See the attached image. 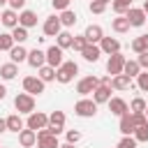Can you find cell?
I'll return each mask as SVG.
<instances>
[{
	"label": "cell",
	"mask_w": 148,
	"mask_h": 148,
	"mask_svg": "<svg viewBox=\"0 0 148 148\" xmlns=\"http://www.w3.org/2000/svg\"><path fill=\"white\" fill-rule=\"evenodd\" d=\"M76 74H79V65H76L74 60H65V62L56 69V81L65 86V83H69Z\"/></svg>",
	"instance_id": "cell-1"
},
{
	"label": "cell",
	"mask_w": 148,
	"mask_h": 148,
	"mask_svg": "<svg viewBox=\"0 0 148 148\" xmlns=\"http://www.w3.org/2000/svg\"><path fill=\"white\" fill-rule=\"evenodd\" d=\"M97 102L95 99H90V97H81L76 104H74V113L79 116V118H92L95 113H97Z\"/></svg>",
	"instance_id": "cell-2"
},
{
	"label": "cell",
	"mask_w": 148,
	"mask_h": 148,
	"mask_svg": "<svg viewBox=\"0 0 148 148\" xmlns=\"http://www.w3.org/2000/svg\"><path fill=\"white\" fill-rule=\"evenodd\" d=\"M14 109L18 111V113H32L35 111V95H30V92H18L16 97H14Z\"/></svg>",
	"instance_id": "cell-3"
},
{
	"label": "cell",
	"mask_w": 148,
	"mask_h": 148,
	"mask_svg": "<svg viewBox=\"0 0 148 148\" xmlns=\"http://www.w3.org/2000/svg\"><path fill=\"white\" fill-rule=\"evenodd\" d=\"M99 86V79L97 76H92V74H88V76H83L79 83H76V92L81 95V97H88V95H92L95 92V88Z\"/></svg>",
	"instance_id": "cell-4"
},
{
	"label": "cell",
	"mask_w": 148,
	"mask_h": 148,
	"mask_svg": "<svg viewBox=\"0 0 148 148\" xmlns=\"http://www.w3.org/2000/svg\"><path fill=\"white\" fill-rule=\"evenodd\" d=\"M46 125H49V113H44V111H32V113H28L25 127H30V130L39 132V130H44Z\"/></svg>",
	"instance_id": "cell-5"
},
{
	"label": "cell",
	"mask_w": 148,
	"mask_h": 148,
	"mask_svg": "<svg viewBox=\"0 0 148 148\" xmlns=\"http://www.w3.org/2000/svg\"><path fill=\"white\" fill-rule=\"evenodd\" d=\"M65 120H67V118H65L62 111H51V113H49V125H46L49 132L56 134V136L62 134V132H65Z\"/></svg>",
	"instance_id": "cell-6"
},
{
	"label": "cell",
	"mask_w": 148,
	"mask_h": 148,
	"mask_svg": "<svg viewBox=\"0 0 148 148\" xmlns=\"http://www.w3.org/2000/svg\"><path fill=\"white\" fill-rule=\"evenodd\" d=\"M37 148H60V141L56 134L49 132V127L37 132Z\"/></svg>",
	"instance_id": "cell-7"
},
{
	"label": "cell",
	"mask_w": 148,
	"mask_h": 148,
	"mask_svg": "<svg viewBox=\"0 0 148 148\" xmlns=\"http://www.w3.org/2000/svg\"><path fill=\"white\" fill-rule=\"evenodd\" d=\"M42 30H44V35H46V37H58V35H60V30H62L60 16H58V14H51V16H46V21H44Z\"/></svg>",
	"instance_id": "cell-8"
},
{
	"label": "cell",
	"mask_w": 148,
	"mask_h": 148,
	"mask_svg": "<svg viewBox=\"0 0 148 148\" xmlns=\"http://www.w3.org/2000/svg\"><path fill=\"white\" fill-rule=\"evenodd\" d=\"M125 16H127V21H130L132 28H141V25H146V21H148V14H146L141 7H130Z\"/></svg>",
	"instance_id": "cell-9"
},
{
	"label": "cell",
	"mask_w": 148,
	"mask_h": 148,
	"mask_svg": "<svg viewBox=\"0 0 148 148\" xmlns=\"http://www.w3.org/2000/svg\"><path fill=\"white\" fill-rule=\"evenodd\" d=\"M125 56L118 51V53H113V56H109V60H106V72L111 74V76H116V74H123V67H125Z\"/></svg>",
	"instance_id": "cell-10"
},
{
	"label": "cell",
	"mask_w": 148,
	"mask_h": 148,
	"mask_svg": "<svg viewBox=\"0 0 148 148\" xmlns=\"http://www.w3.org/2000/svg\"><path fill=\"white\" fill-rule=\"evenodd\" d=\"M44 81L39 79V76H25L23 79V90L25 92H30V95H42L44 92Z\"/></svg>",
	"instance_id": "cell-11"
},
{
	"label": "cell",
	"mask_w": 148,
	"mask_h": 148,
	"mask_svg": "<svg viewBox=\"0 0 148 148\" xmlns=\"http://www.w3.org/2000/svg\"><path fill=\"white\" fill-rule=\"evenodd\" d=\"M65 62V58H62V49L58 46V44H53V46H49L46 49V65H51V67H60Z\"/></svg>",
	"instance_id": "cell-12"
},
{
	"label": "cell",
	"mask_w": 148,
	"mask_h": 148,
	"mask_svg": "<svg viewBox=\"0 0 148 148\" xmlns=\"http://www.w3.org/2000/svg\"><path fill=\"white\" fill-rule=\"evenodd\" d=\"M18 143H21V148H32V146H37V132L30 130V127H23V130L18 132Z\"/></svg>",
	"instance_id": "cell-13"
},
{
	"label": "cell",
	"mask_w": 148,
	"mask_h": 148,
	"mask_svg": "<svg viewBox=\"0 0 148 148\" xmlns=\"http://www.w3.org/2000/svg\"><path fill=\"white\" fill-rule=\"evenodd\" d=\"M30 67H35V69H39L42 65H46V51H42V49H32V51H28V60H25Z\"/></svg>",
	"instance_id": "cell-14"
},
{
	"label": "cell",
	"mask_w": 148,
	"mask_h": 148,
	"mask_svg": "<svg viewBox=\"0 0 148 148\" xmlns=\"http://www.w3.org/2000/svg\"><path fill=\"white\" fill-rule=\"evenodd\" d=\"M132 86H134V79L127 76V74H116V76H111V88H113V90H130Z\"/></svg>",
	"instance_id": "cell-15"
},
{
	"label": "cell",
	"mask_w": 148,
	"mask_h": 148,
	"mask_svg": "<svg viewBox=\"0 0 148 148\" xmlns=\"http://www.w3.org/2000/svg\"><path fill=\"white\" fill-rule=\"evenodd\" d=\"M106 104H109V111H111L113 116H118V118H120L123 113H127V111H130V104H127L123 97H111Z\"/></svg>",
	"instance_id": "cell-16"
},
{
	"label": "cell",
	"mask_w": 148,
	"mask_h": 148,
	"mask_svg": "<svg viewBox=\"0 0 148 148\" xmlns=\"http://www.w3.org/2000/svg\"><path fill=\"white\" fill-rule=\"evenodd\" d=\"M0 23L5 25V28H9V30H14L16 25H18V12L16 9H5L2 14H0Z\"/></svg>",
	"instance_id": "cell-17"
},
{
	"label": "cell",
	"mask_w": 148,
	"mask_h": 148,
	"mask_svg": "<svg viewBox=\"0 0 148 148\" xmlns=\"http://www.w3.org/2000/svg\"><path fill=\"white\" fill-rule=\"evenodd\" d=\"M86 39H88V44H99L102 42V37H104V30H102V25H95V23H90L88 28H86Z\"/></svg>",
	"instance_id": "cell-18"
},
{
	"label": "cell",
	"mask_w": 148,
	"mask_h": 148,
	"mask_svg": "<svg viewBox=\"0 0 148 148\" xmlns=\"http://www.w3.org/2000/svg\"><path fill=\"white\" fill-rule=\"evenodd\" d=\"M99 49H102V53H106V56H113V53H118V51H120V42H118L116 37H102V42H99Z\"/></svg>",
	"instance_id": "cell-19"
},
{
	"label": "cell",
	"mask_w": 148,
	"mask_h": 148,
	"mask_svg": "<svg viewBox=\"0 0 148 148\" xmlns=\"http://www.w3.org/2000/svg\"><path fill=\"white\" fill-rule=\"evenodd\" d=\"M118 130H120V134H134V130H136V125H134V118H132V111H127V113H123V116H120V123H118Z\"/></svg>",
	"instance_id": "cell-20"
},
{
	"label": "cell",
	"mask_w": 148,
	"mask_h": 148,
	"mask_svg": "<svg viewBox=\"0 0 148 148\" xmlns=\"http://www.w3.org/2000/svg\"><path fill=\"white\" fill-rule=\"evenodd\" d=\"M18 25L23 28H35L37 25V14L32 9H21L18 12Z\"/></svg>",
	"instance_id": "cell-21"
},
{
	"label": "cell",
	"mask_w": 148,
	"mask_h": 148,
	"mask_svg": "<svg viewBox=\"0 0 148 148\" xmlns=\"http://www.w3.org/2000/svg\"><path fill=\"white\" fill-rule=\"evenodd\" d=\"M111 86H104V83H99L97 88H95V92H92V99L97 102V104H106L109 99H111Z\"/></svg>",
	"instance_id": "cell-22"
},
{
	"label": "cell",
	"mask_w": 148,
	"mask_h": 148,
	"mask_svg": "<svg viewBox=\"0 0 148 148\" xmlns=\"http://www.w3.org/2000/svg\"><path fill=\"white\" fill-rule=\"evenodd\" d=\"M7 53H9L12 62H16V65H18V62H25V60H28V51H25V46H23V44H14V46H12V49H9Z\"/></svg>",
	"instance_id": "cell-23"
},
{
	"label": "cell",
	"mask_w": 148,
	"mask_h": 148,
	"mask_svg": "<svg viewBox=\"0 0 148 148\" xmlns=\"http://www.w3.org/2000/svg\"><path fill=\"white\" fill-rule=\"evenodd\" d=\"M16 74H18V65L16 62H5V65H0V79L2 81H12V79H16Z\"/></svg>",
	"instance_id": "cell-24"
},
{
	"label": "cell",
	"mask_w": 148,
	"mask_h": 148,
	"mask_svg": "<svg viewBox=\"0 0 148 148\" xmlns=\"http://www.w3.org/2000/svg\"><path fill=\"white\" fill-rule=\"evenodd\" d=\"M81 56H83V60H88V62H97L99 56H102V49H99V44H88V46L81 51Z\"/></svg>",
	"instance_id": "cell-25"
},
{
	"label": "cell",
	"mask_w": 148,
	"mask_h": 148,
	"mask_svg": "<svg viewBox=\"0 0 148 148\" xmlns=\"http://www.w3.org/2000/svg\"><path fill=\"white\" fill-rule=\"evenodd\" d=\"M23 127H25V123H23L21 113H12V116H7V132H14V134H18Z\"/></svg>",
	"instance_id": "cell-26"
},
{
	"label": "cell",
	"mask_w": 148,
	"mask_h": 148,
	"mask_svg": "<svg viewBox=\"0 0 148 148\" xmlns=\"http://www.w3.org/2000/svg\"><path fill=\"white\" fill-rule=\"evenodd\" d=\"M58 16H60V23H62V28H72V25L79 21V16H76V12H74V9H62Z\"/></svg>",
	"instance_id": "cell-27"
},
{
	"label": "cell",
	"mask_w": 148,
	"mask_h": 148,
	"mask_svg": "<svg viewBox=\"0 0 148 148\" xmlns=\"http://www.w3.org/2000/svg\"><path fill=\"white\" fill-rule=\"evenodd\" d=\"M111 28H113V32H118V35H123V32H127L132 25H130V21H127V16H116L113 21H111Z\"/></svg>",
	"instance_id": "cell-28"
},
{
	"label": "cell",
	"mask_w": 148,
	"mask_h": 148,
	"mask_svg": "<svg viewBox=\"0 0 148 148\" xmlns=\"http://www.w3.org/2000/svg\"><path fill=\"white\" fill-rule=\"evenodd\" d=\"M123 74H127V76H132V79H136L139 74H141V65L136 62V60H125V67H123Z\"/></svg>",
	"instance_id": "cell-29"
},
{
	"label": "cell",
	"mask_w": 148,
	"mask_h": 148,
	"mask_svg": "<svg viewBox=\"0 0 148 148\" xmlns=\"http://www.w3.org/2000/svg\"><path fill=\"white\" fill-rule=\"evenodd\" d=\"M37 76H39L44 83H49V81H56V67H51V65H42V67L37 69Z\"/></svg>",
	"instance_id": "cell-30"
},
{
	"label": "cell",
	"mask_w": 148,
	"mask_h": 148,
	"mask_svg": "<svg viewBox=\"0 0 148 148\" xmlns=\"http://www.w3.org/2000/svg\"><path fill=\"white\" fill-rule=\"evenodd\" d=\"M72 39H74V35L72 32H67V30H60V35L56 37V44L65 51V49H72Z\"/></svg>",
	"instance_id": "cell-31"
},
{
	"label": "cell",
	"mask_w": 148,
	"mask_h": 148,
	"mask_svg": "<svg viewBox=\"0 0 148 148\" xmlns=\"http://www.w3.org/2000/svg\"><path fill=\"white\" fill-rule=\"evenodd\" d=\"M132 51H134V53H143V51H148V35H139V37H134V39H132Z\"/></svg>",
	"instance_id": "cell-32"
},
{
	"label": "cell",
	"mask_w": 148,
	"mask_h": 148,
	"mask_svg": "<svg viewBox=\"0 0 148 148\" xmlns=\"http://www.w3.org/2000/svg\"><path fill=\"white\" fill-rule=\"evenodd\" d=\"M146 106H148V102H146L143 97H134V99L130 102V111H132V113H146Z\"/></svg>",
	"instance_id": "cell-33"
},
{
	"label": "cell",
	"mask_w": 148,
	"mask_h": 148,
	"mask_svg": "<svg viewBox=\"0 0 148 148\" xmlns=\"http://www.w3.org/2000/svg\"><path fill=\"white\" fill-rule=\"evenodd\" d=\"M130 7H132V5H127V2H123V0H111V9H113L116 16H125Z\"/></svg>",
	"instance_id": "cell-34"
},
{
	"label": "cell",
	"mask_w": 148,
	"mask_h": 148,
	"mask_svg": "<svg viewBox=\"0 0 148 148\" xmlns=\"http://www.w3.org/2000/svg\"><path fill=\"white\" fill-rule=\"evenodd\" d=\"M12 37H14V42L16 44H23L30 35H28V28H23V25H16L14 30H12Z\"/></svg>",
	"instance_id": "cell-35"
},
{
	"label": "cell",
	"mask_w": 148,
	"mask_h": 148,
	"mask_svg": "<svg viewBox=\"0 0 148 148\" xmlns=\"http://www.w3.org/2000/svg\"><path fill=\"white\" fill-rule=\"evenodd\" d=\"M14 44H16V42H14V37H12V32H0V51H9Z\"/></svg>",
	"instance_id": "cell-36"
},
{
	"label": "cell",
	"mask_w": 148,
	"mask_h": 148,
	"mask_svg": "<svg viewBox=\"0 0 148 148\" xmlns=\"http://www.w3.org/2000/svg\"><path fill=\"white\" fill-rule=\"evenodd\" d=\"M106 5L109 2H104V0H90L88 9H90V14H104L106 12Z\"/></svg>",
	"instance_id": "cell-37"
},
{
	"label": "cell",
	"mask_w": 148,
	"mask_h": 148,
	"mask_svg": "<svg viewBox=\"0 0 148 148\" xmlns=\"http://www.w3.org/2000/svg\"><path fill=\"white\" fill-rule=\"evenodd\" d=\"M134 139H136L139 143H148V123H146V125H139V127L134 130Z\"/></svg>",
	"instance_id": "cell-38"
},
{
	"label": "cell",
	"mask_w": 148,
	"mask_h": 148,
	"mask_svg": "<svg viewBox=\"0 0 148 148\" xmlns=\"http://www.w3.org/2000/svg\"><path fill=\"white\" fill-rule=\"evenodd\" d=\"M136 139H134V134H123V139L118 141V146L116 148H136Z\"/></svg>",
	"instance_id": "cell-39"
},
{
	"label": "cell",
	"mask_w": 148,
	"mask_h": 148,
	"mask_svg": "<svg viewBox=\"0 0 148 148\" xmlns=\"http://www.w3.org/2000/svg\"><path fill=\"white\" fill-rule=\"evenodd\" d=\"M86 46H88V39H86V35H74V39H72V49L81 53Z\"/></svg>",
	"instance_id": "cell-40"
},
{
	"label": "cell",
	"mask_w": 148,
	"mask_h": 148,
	"mask_svg": "<svg viewBox=\"0 0 148 148\" xmlns=\"http://www.w3.org/2000/svg\"><path fill=\"white\" fill-rule=\"evenodd\" d=\"M136 88L141 92H148V69H141V74L136 76Z\"/></svg>",
	"instance_id": "cell-41"
},
{
	"label": "cell",
	"mask_w": 148,
	"mask_h": 148,
	"mask_svg": "<svg viewBox=\"0 0 148 148\" xmlns=\"http://www.w3.org/2000/svg\"><path fill=\"white\" fill-rule=\"evenodd\" d=\"M65 139H67V143H74V146H76V143L81 141V132H79V130H67V132H65Z\"/></svg>",
	"instance_id": "cell-42"
},
{
	"label": "cell",
	"mask_w": 148,
	"mask_h": 148,
	"mask_svg": "<svg viewBox=\"0 0 148 148\" xmlns=\"http://www.w3.org/2000/svg\"><path fill=\"white\" fill-rule=\"evenodd\" d=\"M69 2H72V0H51V5H53V9H56V12L69 9Z\"/></svg>",
	"instance_id": "cell-43"
},
{
	"label": "cell",
	"mask_w": 148,
	"mask_h": 148,
	"mask_svg": "<svg viewBox=\"0 0 148 148\" xmlns=\"http://www.w3.org/2000/svg\"><path fill=\"white\" fill-rule=\"evenodd\" d=\"M139 58H136V62L141 65V69H148V51H143V53H136Z\"/></svg>",
	"instance_id": "cell-44"
},
{
	"label": "cell",
	"mask_w": 148,
	"mask_h": 148,
	"mask_svg": "<svg viewBox=\"0 0 148 148\" xmlns=\"http://www.w3.org/2000/svg\"><path fill=\"white\" fill-rule=\"evenodd\" d=\"M132 118H134V125H136V127H139V125H146V123H148L146 113H132Z\"/></svg>",
	"instance_id": "cell-45"
},
{
	"label": "cell",
	"mask_w": 148,
	"mask_h": 148,
	"mask_svg": "<svg viewBox=\"0 0 148 148\" xmlns=\"http://www.w3.org/2000/svg\"><path fill=\"white\" fill-rule=\"evenodd\" d=\"M25 2L28 0H9V7L16 9V12H21V9H25Z\"/></svg>",
	"instance_id": "cell-46"
},
{
	"label": "cell",
	"mask_w": 148,
	"mask_h": 148,
	"mask_svg": "<svg viewBox=\"0 0 148 148\" xmlns=\"http://www.w3.org/2000/svg\"><path fill=\"white\" fill-rule=\"evenodd\" d=\"M7 132V118H0V134Z\"/></svg>",
	"instance_id": "cell-47"
},
{
	"label": "cell",
	"mask_w": 148,
	"mask_h": 148,
	"mask_svg": "<svg viewBox=\"0 0 148 148\" xmlns=\"http://www.w3.org/2000/svg\"><path fill=\"white\" fill-rule=\"evenodd\" d=\"M99 83H104V86H111V76H102V79H99Z\"/></svg>",
	"instance_id": "cell-48"
},
{
	"label": "cell",
	"mask_w": 148,
	"mask_h": 148,
	"mask_svg": "<svg viewBox=\"0 0 148 148\" xmlns=\"http://www.w3.org/2000/svg\"><path fill=\"white\" fill-rule=\"evenodd\" d=\"M5 95H7V88H5V83H0V99H5Z\"/></svg>",
	"instance_id": "cell-49"
},
{
	"label": "cell",
	"mask_w": 148,
	"mask_h": 148,
	"mask_svg": "<svg viewBox=\"0 0 148 148\" xmlns=\"http://www.w3.org/2000/svg\"><path fill=\"white\" fill-rule=\"evenodd\" d=\"M60 148H74V143H67L65 141V143H60Z\"/></svg>",
	"instance_id": "cell-50"
},
{
	"label": "cell",
	"mask_w": 148,
	"mask_h": 148,
	"mask_svg": "<svg viewBox=\"0 0 148 148\" xmlns=\"http://www.w3.org/2000/svg\"><path fill=\"white\" fill-rule=\"evenodd\" d=\"M141 9H143V12L148 14V0H143V7H141Z\"/></svg>",
	"instance_id": "cell-51"
},
{
	"label": "cell",
	"mask_w": 148,
	"mask_h": 148,
	"mask_svg": "<svg viewBox=\"0 0 148 148\" xmlns=\"http://www.w3.org/2000/svg\"><path fill=\"white\" fill-rule=\"evenodd\" d=\"M5 5H9V0H0V7H5Z\"/></svg>",
	"instance_id": "cell-52"
},
{
	"label": "cell",
	"mask_w": 148,
	"mask_h": 148,
	"mask_svg": "<svg viewBox=\"0 0 148 148\" xmlns=\"http://www.w3.org/2000/svg\"><path fill=\"white\" fill-rule=\"evenodd\" d=\"M123 2H127V5H132V2H134V0H123Z\"/></svg>",
	"instance_id": "cell-53"
},
{
	"label": "cell",
	"mask_w": 148,
	"mask_h": 148,
	"mask_svg": "<svg viewBox=\"0 0 148 148\" xmlns=\"http://www.w3.org/2000/svg\"><path fill=\"white\" fill-rule=\"evenodd\" d=\"M146 118H148V106H146Z\"/></svg>",
	"instance_id": "cell-54"
},
{
	"label": "cell",
	"mask_w": 148,
	"mask_h": 148,
	"mask_svg": "<svg viewBox=\"0 0 148 148\" xmlns=\"http://www.w3.org/2000/svg\"><path fill=\"white\" fill-rule=\"evenodd\" d=\"M104 2H111V0H104Z\"/></svg>",
	"instance_id": "cell-55"
},
{
	"label": "cell",
	"mask_w": 148,
	"mask_h": 148,
	"mask_svg": "<svg viewBox=\"0 0 148 148\" xmlns=\"http://www.w3.org/2000/svg\"><path fill=\"white\" fill-rule=\"evenodd\" d=\"M0 148H2V143H0Z\"/></svg>",
	"instance_id": "cell-56"
},
{
	"label": "cell",
	"mask_w": 148,
	"mask_h": 148,
	"mask_svg": "<svg viewBox=\"0 0 148 148\" xmlns=\"http://www.w3.org/2000/svg\"><path fill=\"white\" fill-rule=\"evenodd\" d=\"M2 148H7V146H2Z\"/></svg>",
	"instance_id": "cell-57"
}]
</instances>
